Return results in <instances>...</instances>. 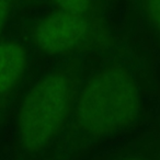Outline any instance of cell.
Returning <instances> with one entry per match:
<instances>
[{"label":"cell","mask_w":160,"mask_h":160,"mask_svg":"<svg viewBox=\"0 0 160 160\" xmlns=\"http://www.w3.org/2000/svg\"><path fill=\"white\" fill-rule=\"evenodd\" d=\"M78 93L77 76L71 70H55L38 80L19 109L21 146L31 152L45 148L66 124Z\"/></svg>","instance_id":"2"},{"label":"cell","mask_w":160,"mask_h":160,"mask_svg":"<svg viewBox=\"0 0 160 160\" xmlns=\"http://www.w3.org/2000/svg\"><path fill=\"white\" fill-rule=\"evenodd\" d=\"M123 160H147V159H144V158H138V157H131V158H126V159H123Z\"/></svg>","instance_id":"8"},{"label":"cell","mask_w":160,"mask_h":160,"mask_svg":"<svg viewBox=\"0 0 160 160\" xmlns=\"http://www.w3.org/2000/svg\"><path fill=\"white\" fill-rule=\"evenodd\" d=\"M59 10L75 14H92V0H53Z\"/></svg>","instance_id":"5"},{"label":"cell","mask_w":160,"mask_h":160,"mask_svg":"<svg viewBox=\"0 0 160 160\" xmlns=\"http://www.w3.org/2000/svg\"><path fill=\"white\" fill-rule=\"evenodd\" d=\"M10 0H0V33L2 31L10 12Z\"/></svg>","instance_id":"7"},{"label":"cell","mask_w":160,"mask_h":160,"mask_svg":"<svg viewBox=\"0 0 160 160\" xmlns=\"http://www.w3.org/2000/svg\"><path fill=\"white\" fill-rule=\"evenodd\" d=\"M137 85L125 67L112 65L93 75L78 93L77 125L91 136H105L131 125L139 113Z\"/></svg>","instance_id":"1"},{"label":"cell","mask_w":160,"mask_h":160,"mask_svg":"<svg viewBox=\"0 0 160 160\" xmlns=\"http://www.w3.org/2000/svg\"><path fill=\"white\" fill-rule=\"evenodd\" d=\"M28 66V53L14 41L0 43V96H6L18 86Z\"/></svg>","instance_id":"4"},{"label":"cell","mask_w":160,"mask_h":160,"mask_svg":"<svg viewBox=\"0 0 160 160\" xmlns=\"http://www.w3.org/2000/svg\"><path fill=\"white\" fill-rule=\"evenodd\" d=\"M142 9L147 19L160 32V0H142Z\"/></svg>","instance_id":"6"},{"label":"cell","mask_w":160,"mask_h":160,"mask_svg":"<svg viewBox=\"0 0 160 160\" xmlns=\"http://www.w3.org/2000/svg\"><path fill=\"white\" fill-rule=\"evenodd\" d=\"M102 25L92 14H75L57 10L42 18L33 28L32 40L41 52L62 55L88 47H99L104 36Z\"/></svg>","instance_id":"3"}]
</instances>
